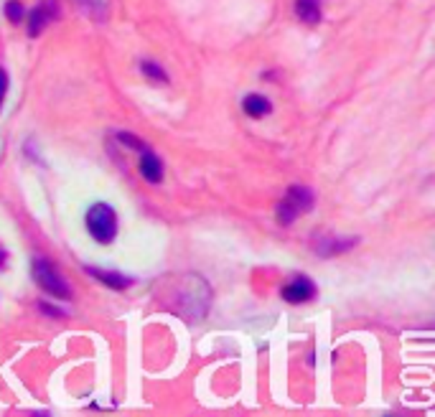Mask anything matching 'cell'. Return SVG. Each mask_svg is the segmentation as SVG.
Wrapping results in <instances>:
<instances>
[{"instance_id":"1","label":"cell","mask_w":435,"mask_h":417,"mask_svg":"<svg viewBox=\"0 0 435 417\" xmlns=\"http://www.w3.org/2000/svg\"><path fill=\"white\" fill-rule=\"evenodd\" d=\"M87 229L100 245H110L118 234V214L110 204H92L87 211Z\"/></svg>"},{"instance_id":"15","label":"cell","mask_w":435,"mask_h":417,"mask_svg":"<svg viewBox=\"0 0 435 417\" xmlns=\"http://www.w3.org/2000/svg\"><path fill=\"white\" fill-rule=\"evenodd\" d=\"M81 3H84V6H87L89 10H92L95 6H100V0H81Z\"/></svg>"},{"instance_id":"10","label":"cell","mask_w":435,"mask_h":417,"mask_svg":"<svg viewBox=\"0 0 435 417\" xmlns=\"http://www.w3.org/2000/svg\"><path fill=\"white\" fill-rule=\"evenodd\" d=\"M23 15H26V8H23L21 0H8L6 3V18L10 23H21Z\"/></svg>"},{"instance_id":"5","label":"cell","mask_w":435,"mask_h":417,"mask_svg":"<svg viewBox=\"0 0 435 417\" xmlns=\"http://www.w3.org/2000/svg\"><path fill=\"white\" fill-rule=\"evenodd\" d=\"M313 295H316V285L303 275H298L293 283H288L285 288H283V300H288V303H293V306L306 303V300H310Z\"/></svg>"},{"instance_id":"12","label":"cell","mask_w":435,"mask_h":417,"mask_svg":"<svg viewBox=\"0 0 435 417\" xmlns=\"http://www.w3.org/2000/svg\"><path fill=\"white\" fill-rule=\"evenodd\" d=\"M118 140L122 142V145H127V148H135V150H150L145 145V142L141 140V138H135V135H127V133H118Z\"/></svg>"},{"instance_id":"6","label":"cell","mask_w":435,"mask_h":417,"mask_svg":"<svg viewBox=\"0 0 435 417\" xmlns=\"http://www.w3.org/2000/svg\"><path fill=\"white\" fill-rule=\"evenodd\" d=\"M87 272L92 277H97L102 285H107V288H112V291H125V288H130L133 285V277H125L120 275V272H115V270H100V268H87Z\"/></svg>"},{"instance_id":"2","label":"cell","mask_w":435,"mask_h":417,"mask_svg":"<svg viewBox=\"0 0 435 417\" xmlns=\"http://www.w3.org/2000/svg\"><path fill=\"white\" fill-rule=\"evenodd\" d=\"M313 204H316V196H313L310 188L290 186L288 194H285V199L278 204V222H280L283 227H290V224H293L298 216L306 214Z\"/></svg>"},{"instance_id":"16","label":"cell","mask_w":435,"mask_h":417,"mask_svg":"<svg viewBox=\"0 0 435 417\" xmlns=\"http://www.w3.org/2000/svg\"><path fill=\"white\" fill-rule=\"evenodd\" d=\"M3 265H6V252L0 250V268H3Z\"/></svg>"},{"instance_id":"9","label":"cell","mask_w":435,"mask_h":417,"mask_svg":"<svg viewBox=\"0 0 435 417\" xmlns=\"http://www.w3.org/2000/svg\"><path fill=\"white\" fill-rule=\"evenodd\" d=\"M242 110L247 112L250 117H265V115L273 112V104H270L267 97H262V95H247L242 102Z\"/></svg>"},{"instance_id":"4","label":"cell","mask_w":435,"mask_h":417,"mask_svg":"<svg viewBox=\"0 0 435 417\" xmlns=\"http://www.w3.org/2000/svg\"><path fill=\"white\" fill-rule=\"evenodd\" d=\"M59 18V0H41L29 13V36H41V31Z\"/></svg>"},{"instance_id":"7","label":"cell","mask_w":435,"mask_h":417,"mask_svg":"<svg viewBox=\"0 0 435 417\" xmlns=\"http://www.w3.org/2000/svg\"><path fill=\"white\" fill-rule=\"evenodd\" d=\"M141 173H143V179L150 181V183H161V181H163V163H161V158L155 156L153 150H143Z\"/></svg>"},{"instance_id":"3","label":"cell","mask_w":435,"mask_h":417,"mask_svg":"<svg viewBox=\"0 0 435 417\" xmlns=\"http://www.w3.org/2000/svg\"><path fill=\"white\" fill-rule=\"evenodd\" d=\"M33 277H36L38 288H41L44 293H49V295H54V298H59V300H69V298H72L69 285L61 280V275L56 272V268H54L49 260H36V262H33Z\"/></svg>"},{"instance_id":"14","label":"cell","mask_w":435,"mask_h":417,"mask_svg":"<svg viewBox=\"0 0 435 417\" xmlns=\"http://www.w3.org/2000/svg\"><path fill=\"white\" fill-rule=\"evenodd\" d=\"M41 311H46V313H52V316H61V311H56V308H52V306H46V303H41Z\"/></svg>"},{"instance_id":"13","label":"cell","mask_w":435,"mask_h":417,"mask_svg":"<svg viewBox=\"0 0 435 417\" xmlns=\"http://www.w3.org/2000/svg\"><path fill=\"white\" fill-rule=\"evenodd\" d=\"M8 95V74L0 69V107H3V99H6Z\"/></svg>"},{"instance_id":"11","label":"cell","mask_w":435,"mask_h":417,"mask_svg":"<svg viewBox=\"0 0 435 417\" xmlns=\"http://www.w3.org/2000/svg\"><path fill=\"white\" fill-rule=\"evenodd\" d=\"M143 74L148 76V79H155V82H168V74L163 72L158 64H153V61H143Z\"/></svg>"},{"instance_id":"8","label":"cell","mask_w":435,"mask_h":417,"mask_svg":"<svg viewBox=\"0 0 435 417\" xmlns=\"http://www.w3.org/2000/svg\"><path fill=\"white\" fill-rule=\"evenodd\" d=\"M295 13L306 26L321 23V0H295Z\"/></svg>"}]
</instances>
